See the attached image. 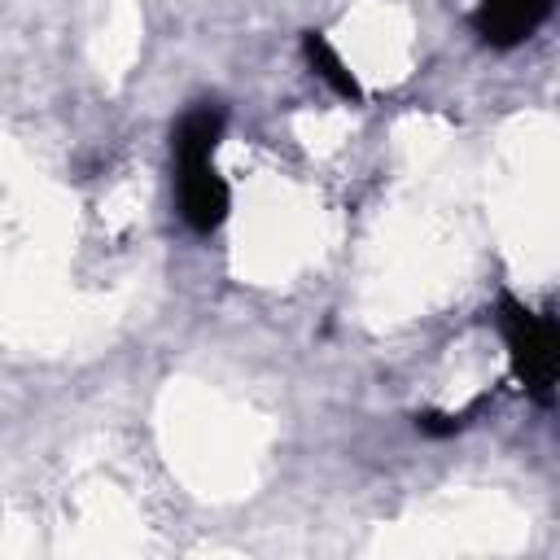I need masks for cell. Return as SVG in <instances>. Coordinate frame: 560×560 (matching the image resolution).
Instances as JSON below:
<instances>
[{"label":"cell","mask_w":560,"mask_h":560,"mask_svg":"<svg viewBox=\"0 0 560 560\" xmlns=\"http://www.w3.org/2000/svg\"><path fill=\"white\" fill-rule=\"evenodd\" d=\"M494 324L503 332V346H508V359H512V376L525 385V394L538 407H551V398H556V372H560V332H556V319L542 315V311H534V306H525L512 293H499Z\"/></svg>","instance_id":"6da1fadb"},{"label":"cell","mask_w":560,"mask_h":560,"mask_svg":"<svg viewBox=\"0 0 560 560\" xmlns=\"http://www.w3.org/2000/svg\"><path fill=\"white\" fill-rule=\"evenodd\" d=\"M175 206H179V219L197 232V236H210L228 223V210H232V188L228 179L214 171V158H188V162H175Z\"/></svg>","instance_id":"7a4b0ae2"},{"label":"cell","mask_w":560,"mask_h":560,"mask_svg":"<svg viewBox=\"0 0 560 560\" xmlns=\"http://www.w3.org/2000/svg\"><path fill=\"white\" fill-rule=\"evenodd\" d=\"M551 9H556V0H477L468 22L486 48L508 52V48L529 44L538 35V26L551 18Z\"/></svg>","instance_id":"3957f363"},{"label":"cell","mask_w":560,"mask_h":560,"mask_svg":"<svg viewBox=\"0 0 560 560\" xmlns=\"http://www.w3.org/2000/svg\"><path fill=\"white\" fill-rule=\"evenodd\" d=\"M228 131V109L219 101H197L179 114V122L171 127V153L175 162H188V158H214L219 140Z\"/></svg>","instance_id":"277c9868"},{"label":"cell","mask_w":560,"mask_h":560,"mask_svg":"<svg viewBox=\"0 0 560 560\" xmlns=\"http://www.w3.org/2000/svg\"><path fill=\"white\" fill-rule=\"evenodd\" d=\"M302 57H306V66H311V70H315L341 101L363 105V83H359V74L341 61V52L328 44L324 31H302Z\"/></svg>","instance_id":"5b68a950"},{"label":"cell","mask_w":560,"mask_h":560,"mask_svg":"<svg viewBox=\"0 0 560 560\" xmlns=\"http://www.w3.org/2000/svg\"><path fill=\"white\" fill-rule=\"evenodd\" d=\"M486 402H490V398L481 394V398H472L464 411H416V429H420L424 438H455V433H464V429L481 416Z\"/></svg>","instance_id":"8992f818"}]
</instances>
